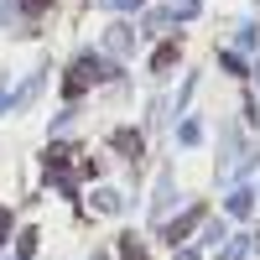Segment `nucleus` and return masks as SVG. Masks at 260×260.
Masks as SVG:
<instances>
[]
</instances>
